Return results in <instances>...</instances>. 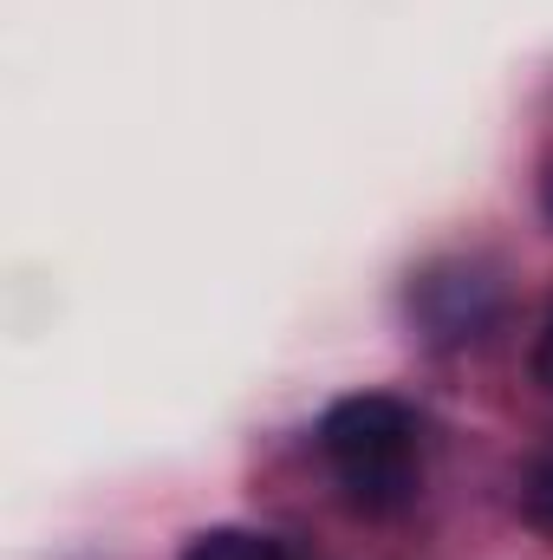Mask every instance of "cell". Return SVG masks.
Wrapping results in <instances>:
<instances>
[{
  "mask_svg": "<svg viewBox=\"0 0 553 560\" xmlns=\"http://www.w3.org/2000/svg\"><path fill=\"white\" fill-rule=\"evenodd\" d=\"M411 306H416V319L430 326V339L462 346V339H482V326L495 319L502 293H495V280L482 268H436V275L416 280Z\"/></svg>",
  "mask_w": 553,
  "mask_h": 560,
  "instance_id": "7a4b0ae2",
  "label": "cell"
},
{
  "mask_svg": "<svg viewBox=\"0 0 553 560\" xmlns=\"http://www.w3.org/2000/svg\"><path fill=\"white\" fill-rule=\"evenodd\" d=\"M521 509H528V522H534V528H541V535L553 541V450L541 456V463H534V469H528V489H521Z\"/></svg>",
  "mask_w": 553,
  "mask_h": 560,
  "instance_id": "277c9868",
  "label": "cell"
},
{
  "mask_svg": "<svg viewBox=\"0 0 553 560\" xmlns=\"http://www.w3.org/2000/svg\"><path fill=\"white\" fill-rule=\"evenodd\" d=\"M534 378L553 392V306H548V319H541V339H534Z\"/></svg>",
  "mask_w": 553,
  "mask_h": 560,
  "instance_id": "5b68a950",
  "label": "cell"
},
{
  "mask_svg": "<svg viewBox=\"0 0 553 560\" xmlns=\"http://www.w3.org/2000/svg\"><path fill=\"white\" fill-rule=\"evenodd\" d=\"M548 215H553V176H548Z\"/></svg>",
  "mask_w": 553,
  "mask_h": 560,
  "instance_id": "8992f818",
  "label": "cell"
},
{
  "mask_svg": "<svg viewBox=\"0 0 553 560\" xmlns=\"http://www.w3.org/2000/svg\"><path fill=\"white\" fill-rule=\"evenodd\" d=\"M319 450H326V463L358 515H398L416 502V482H423L416 418L398 398H385V392L339 398L319 418Z\"/></svg>",
  "mask_w": 553,
  "mask_h": 560,
  "instance_id": "6da1fadb",
  "label": "cell"
},
{
  "mask_svg": "<svg viewBox=\"0 0 553 560\" xmlns=\"http://www.w3.org/2000/svg\"><path fill=\"white\" fill-rule=\"evenodd\" d=\"M183 560H280V548L268 535H248V528H209L189 541Z\"/></svg>",
  "mask_w": 553,
  "mask_h": 560,
  "instance_id": "3957f363",
  "label": "cell"
}]
</instances>
